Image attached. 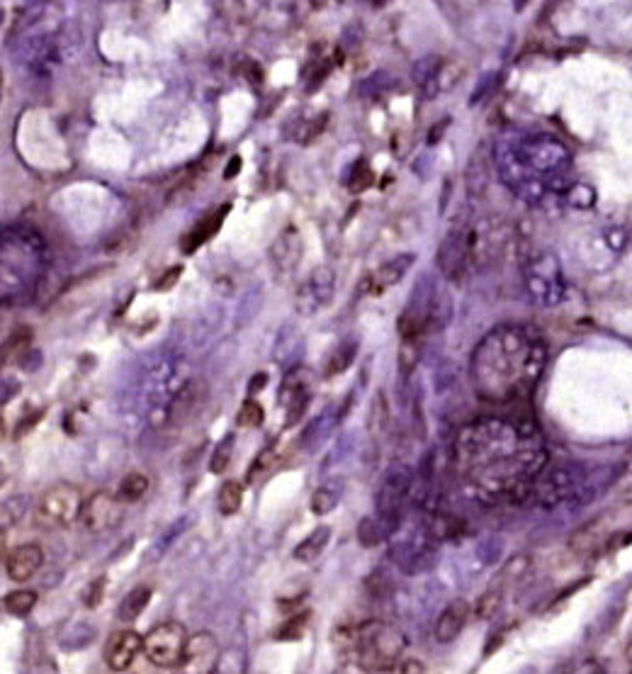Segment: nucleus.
Returning a JSON list of instances; mask_svg holds the SVG:
<instances>
[{"label":"nucleus","instance_id":"nucleus-25","mask_svg":"<svg viewBox=\"0 0 632 674\" xmlns=\"http://www.w3.org/2000/svg\"><path fill=\"white\" fill-rule=\"evenodd\" d=\"M338 504V490L334 487H319L312 497V511L316 516H324L329 511H334V506Z\"/></svg>","mask_w":632,"mask_h":674},{"label":"nucleus","instance_id":"nucleus-19","mask_svg":"<svg viewBox=\"0 0 632 674\" xmlns=\"http://www.w3.org/2000/svg\"><path fill=\"white\" fill-rule=\"evenodd\" d=\"M146 490H149L146 477H144L142 473H129L122 482H119L115 494L124 501V504H132V501L142 499V497L146 494Z\"/></svg>","mask_w":632,"mask_h":674},{"label":"nucleus","instance_id":"nucleus-38","mask_svg":"<svg viewBox=\"0 0 632 674\" xmlns=\"http://www.w3.org/2000/svg\"><path fill=\"white\" fill-rule=\"evenodd\" d=\"M41 417H44V409H39L37 414H29V417H25L22 422H20L18 426H15V429H18V431H15V438H22L25 433L29 431V429H34V424H37Z\"/></svg>","mask_w":632,"mask_h":674},{"label":"nucleus","instance_id":"nucleus-12","mask_svg":"<svg viewBox=\"0 0 632 674\" xmlns=\"http://www.w3.org/2000/svg\"><path fill=\"white\" fill-rule=\"evenodd\" d=\"M331 297H334V276L331 271L321 268V271H314L312 278L299 290V309L302 314H314L319 307L329 304Z\"/></svg>","mask_w":632,"mask_h":674},{"label":"nucleus","instance_id":"nucleus-16","mask_svg":"<svg viewBox=\"0 0 632 674\" xmlns=\"http://www.w3.org/2000/svg\"><path fill=\"white\" fill-rule=\"evenodd\" d=\"M605 523H608L605 516L584 523V526L579 528V531H574V536L569 538V548H572L577 555H591V553H596L600 543L605 541V533H608Z\"/></svg>","mask_w":632,"mask_h":674},{"label":"nucleus","instance_id":"nucleus-23","mask_svg":"<svg viewBox=\"0 0 632 674\" xmlns=\"http://www.w3.org/2000/svg\"><path fill=\"white\" fill-rule=\"evenodd\" d=\"M234 443H236L234 433H226V436L219 440V445L214 448V455H212V460H209V470L214 475H221L226 468H229L231 455H234Z\"/></svg>","mask_w":632,"mask_h":674},{"label":"nucleus","instance_id":"nucleus-34","mask_svg":"<svg viewBox=\"0 0 632 674\" xmlns=\"http://www.w3.org/2000/svg\"><path fill=\"white\" fill-rule=\"evenodd\" d=\"M357 538L365 548H375L382 541V528L372 518H362L360 526H357Z\"/></svg>","mask_w":632,"mask_h":674},{"label":"nucleus","instance_id":"nucleus-9","mask_svg":"<svg viewBox=\"0 0 632 674\" xmlns=\"http://www.w3.org/2000/svg\"><path fill=\"white\" fill-rule=\"evenodd\" d=\"M469 266V229H453L440 241L438 248V268L445 278H462L465 268Z\"/></svg>","mask_w":632,"mask_h":674},{"label":"nucleus","instance_id":"nucleus-28","mask_svg":"<svg viewBox=\"0 0 632 674\" xmlns=\"http://www.w3.org/2000/svg\"><path fill=\"white\" fill-rule=\"evenodd\" d=\"M353 356H355V344H343L336 349L334 358L329 360V368H326V375H338V372H343L345 368L353 363Z\"/></svg>","mask_w":632,"mask_h":674},{"label":"nucleus","instance_id":"nucleus-6","mask_svg":"<svg viewBox=\"0 0 632 674\" xmlns=\"http://www.w3.org/2000/svg\"><path fill=\"white\" fill-rule=\"evenodd\" d=\"M124 516V501L110 492H95L88 501H83L78 521L90 533H102L115 528Z\"/></svg>","mask_w":632,"mask_h":674},{"label":"nucleus","instance_id":"nucleus-7","mask_svg":"<svg viewBox=\"0 0 632 674\" xmlns=\"http://www.w3.org/2000/svg\"><path fill=\"white\" fill-rule=\"evenodd\" d=\"M219 660H221L219 640L212 633H207V631H200V633L188 638V645H185V652L175 670L190 672V674H207V672L219 670V665H217Z\"/></svg>","mask_w":632,"mask_h":674},{"label":"nucleus","instance_id":"nucleus-36","mask_svg":"<svg viewBox=\"0 0 632 674\" xmlns=\"http://www.w3.org/2000/svg\"><path fill=\"white\" fill-rule=\"evenodd\" d=\"M105 587H107V577L102 574V577H97L95 582H90V587H88L85 592V606L88 609H97L102 601V596H105Z\"/></svg>","mask_w":632,"mask_h":674},{"label":"nucleus","instance_id":"nucleus-39","mask_svg":"<svg viewBox=\"0 0 632 674\" xmlns=\"http://www.w3.org/2000/svg\"><path fill=\"white\" fill-rule=\"evenodd\" d=\"M618 490H620V492H632V455H630L628 465L623 468V473H620Z\"/></svg>","mask_w":632,"mask_h":674},{"label":"nucleus","instance_id":"nucleus-37","mask_svg":"<svg viewBox=\"0 0 632 674\" xmlns=\"http://www.w3.org/2000/svg\"><path fill=\"white\" fill-rule=\"evenodd\" d=\"M180 273H183V266H173V268H168V271L163 273L158 280H156V285L153 288L158 290V292H165V290H170L173 288L175 283L180 280Z\"/></svg>","mask_w":632,"mask_h":674},{"label":"nucleus","instance_id":"nucleus-29","mask_svg":"<svg viewBox=\"0 0 632 674\" xmlns=\"http://www.w3.org/2000/svg\"><path fill=\"white\" fill-rule=\"evenodd\" d=\"M443 64L445 61L440 59V56H426V59H421L416 66H413V81H416L418 86H423V83L431 81L433 76L438 74Z\"/></svg>","mask_w":632,"mask_h":674},{"label":"nucleus","instance_id":"nucleus-2","mask_svg":"<svg viewBox=\"0 0 632 674\" xmlns=\"http://www.w3.org/2000/svg\"><path fill=\"white\" fill-rule=\"evenodd\" d=\"M547 360L545 341L528 326H496L476 344L469 375L484 402L509 404L530 395Z\"/></svg>","mask_w":632,"mask_h":674},{"label":"nucleus","instance_id":"nucleus-11","mask_svg":"<svg viewBox=\"0 0 632 674\" xmlns=\"http://www.w3.org/2000/svg\"><path fill=\"white\" fill-rule=\"evenodd\" d=\"M44 562V553L37 543H22L13 548L5 558V572L13 582H27L37 574V569Z\"/></svg>","mask_w":632,"mask_h":674},{"label":"nucleus","instance_id":"nucleus-8","mask_svg":"<svg viewBox=\"0 0 632 674\" xmlns=\"http://www.w3.org/2000/svg\"><path fill=\"white\" fill-rule=\"evenodd\" d=\"M579 477L569 468H547L537 475L533 497L545 506H557L559 501L569 499L577 492Z\"/></svg>","mask_w":632,"mask_h":674},{"label":"nucleus","instance_id":"nucleus-31","mask_svg":"<svg viewBox=\"0 0 632 674\" xmlns=\"http://www.w3.org/2000/svg\"><path fill=\"white\" fill-rule=\"evenodd\" d=\"M27 497H15V499H8L3 504V528L8 531L10 526H15V523L20 521V518L25 516V511H27Z\"/></svg>","mask_w":632,"mask_h":674},{"label":"nucleus","instance_id":"nucleus-27","mask_svg":"<svg viewBox=\"0 0 632 674\" xmlns=\"http://www.w3.org/2000/svg\"><path fill=\"white\" fill-rule=\"evenodd\" d=\"M375 183V175H372L370 166H367L365 159H360L357 163L353 166V173H350L348 178V188L353 190V193H362L365 188H370V185Z\"/></svg>","mask_w":632,"mask_h":674},{"label":"nucleus","instance_id":"nucleus-10","mask_svg":"<svg viewBox=\"0 0 632 674\" xmlns=\"http://www.w3.org/2000/svg\"><path fill=\"white\" fill-rule=\"evenodd\" d=\"M144 650V638L137 631H115L105 642V662L112 672H127Z\"/></svg>","mask_w":632,"mask_h":674},{"label":"nucleus","instance_id":"nucleus-22","mask_svg":"<svg viewBox=\"0 0 632 674\" xmlns=\"http://www.w3.org/2000/svg\"><path fill=\"white\" fill-rule=\"evenodd\" d=\"M465 183H467V190L472 195H481L486 190V183H489V168H486V161L481 159L479 154H474V159L469 161Z\"/></svg>","mask_w":632,"mask_h":674},{"label":"nucleus","instance_id":"nucleus-3","mask_svg":"<svg viewBox=\"0 0 632 674\" xmlns=\"http://www.w3.org/2000/svg\"><path fill=\"white\" fill-rule=\"evenodd\" d=\"M336 647L353 655L365 672H397L406 638L385 621H365L360 626H343L336 633Z\"/></svg>","mask_w":632,"mask_h":674},{"label":"nucleus","instance_id":"nucleus-17","mask_svg":"<svg viewBox=\"0 0 632 674\" xmlns=\"http://www.w3.org/2000/svg\"><path fill=\"white\" fill-rule=\"evenodd\" d=\"M153 596V587L151 584H139V587H134L132 592L124 594V599L119 601V621H124V624H132V621H137L139 616L144 614V609L149 606V601H151Z\"/></svg>","mask_w":632,"mask_h":674},{"label":"nucleus","instance_id":"nucleus-14","mask_svg":"<svg viewBox=\"0 0 632 674\" xmlns=\"http://www.w3.org/2000/svg\"><path fill=\"white\" fill-rule=\"evenodd\" d=\"M469 619V604L465 599L450 601L443 609V614L435 621V640L438 642H453L455 638L462 633L465 624Z\"/></svg>","mask_w":632,"mask_h":674},{"label":"nucleus","instance_id":"nucleus-26","mask_svg":"<svg viewBox=\"0 0 632 674\" xmlns=\"http://www.w3.org/2000/svg\"><path fill=\"white\" fill-rule=\"evenodd\" d=\"M501 599H504V584H494V587H491L489 592H486V594L479 599L476 614H479L481 619H491V616H494L496 611H499Z\"/></svg>","mask_w":632,"mask_h":674},{"label":"nucleus","instance_id":"nucleus-18","mask_svg":"<svg viewBox=\"0 0 632 674\" xmlns=\"http://www.w3.org/2000/svg\"><path fill=\"white\" fill-rule=\"evenodd\" d=\"M331 541V526H316L297 548H294V558L302 562H312L314 558H319L326 551Z\"/></svg>","mask_w":632,"mask_h":674},{"label":"nucleus","instance_id":"nucleus-24","mask_svg":"<svg viewBox=\"0 0 632 674\" xmlns=\"http://www.w3.org/2000/svg\"><path fill=\"white\" fill-rule=\"evenodd\" d=\"M263 419H266V412H263V407L256 402V399H246V402L241 404V409H238V426H248V429H258L263 424Z\"/></svg>","mask_w":632,"mask_h":674},{"label":"nucleus","instance_id":"nucleus-40","mask_svg":"<svg viewBox=\"0 0 632 674\" xmlns=\"http://www.w3.org/2000/svg\"><path fill=\"white\" fill-rule=\"evenodd\" d=\"M266 385H268V375H266V372H256V375L251 377V382H248V390H251V395H256V392H261Z\"/></svg>","mask_w":632,"mask_h":674},{"label":"nucleus","instance_id":"nucleus-44","mask_svg":"<svg viewBox=\"0 0 632 674\" xmlns=\"http://www.w3.org/2000/svg\"><path fill=\"white\" fill-rule=\"evenodd\" d=\"M377 3H385V0H377Z\"/></svg>","mask_w":632,"mask_h":674},{"label":"nucleus","instance_id":"nucleus-43","mask_svg":"<svg viewBox=\"0 0 632 674\" xmlns=\"http://www.w3.org/2000/svg\"><path fill=\"white\" fill-rule=\"evenodd\" d=\"M450 124V119H443V122H438L435 127L428 132V144H435V142H440V134L445 132V127Z\"/></svg>","mask_w":632,"mask_h":674},{"label":"nucleus","instance_id":"nucleus-13","mask_svg":"<svg viewBox=\"0 0 632 674\" xmlns=\"http://www.w3.org/2000/svg\"><path fill=\"white\" fill-rule=\"evenodd\" d=\"M229 212H231V202H229V205H221L219 210L212 212V215L202 217L198 224H195L193 229L188 231V234L180 238V251L188 253V256H190V253L198 251L202 243H207L212 236L217 234V231L221 229V224H224V217L229 215Z\"/></svg>","mask_w":632,"mask_h":674},{"label":"nucleus","instance_id":"nucleus-20","mask_svg":"<svg viewBox=\"0 0 632 674\" xmlns=\"http://www.w3.org/2000/svg\"><path fill=\"white\" fill-rule=\"evenodd\" d=\"M217 504H219V511L224 516L236 514V511L241 509V504H243L241 482H236V480L224 482V485H221V490H219V497H217Z\"/></svg>","mask_w":632,"mask_h":674},{"label":"nucleus","instance_id":"nucleus-15","mask_svg":"<svg viewBox=\"0 0 632 674\" xmlns=\"http://www.w3.org/2000/svg\"><path fill=\"white\" fill-rule=\"evenodd\" d=\"M413 263H416V256H413V253H401V256L387 261L377 273H372V276L365 280V285L372 290V295H382L387 288L397 285L399 280L406 276L408 268H411Z\"/></svg>","mask_w":632,"mask_h":674},{"label":"nucleus","instance_id":"nucleus-33","mask_svg":"<svg viewBox=\"0 0 632 674\" xmlns=\"http://www.w3.org/2000/svg\"><path fill=\"white\" fill-rule=\"evenodd\" d=\"M418 341L421 339H401V353H399V365L404 372H411L418 363Z\"/></svg>","mask_w":632,"mask_h":674},{"label":"nucleus","instance_id":"nucleus-30","mask_svg":"<svg viewBox=\"0 0 632 674\" xmlns=\"http://www.w3.org/2000/svg\"><path fill=\"white\" fill-rule=\"evenodd\" d=\"M307 621H309V611L307 614H299V616H294V619L284 621L282 628H280L275 635L280 638V640H297V638H302L304 631H307Z\"/></svg>","mask_w":632,"mask_h":674},{"label":"nucleus","instance_id":"nucleus-21","mask_svg":"<svg viewBox=\"0 0 632 674\" xmlns=\"http://www.w3.org/2000/svg\"><path fill=\"white\" fill-rule=\"evenodd\" d=\"M34 604H37V594L32 589H15L3 599V606L10 616H27L34 611Z\"/></svg>","mask_w":632,"mask_h":674},{"label":"nucleus","instance_id":"nucleus-41","mask_svg":"<svg viewBox=\"0 0 632 674\" xmlns=\"http://www.w3.org/2000/svg\"><path fill=\"white\" fill-rule=\"evenodd\" d=\"M397 672H426V667L418 660H399Z\"/></svg>","mask_w":632,"mask_h":674},{"label":"nucleus","instance_id":"nucleus-4","mask_svg":"<svg viewBox=\"0 0 632 674\" xmlns=\"http://www.w3.org/2000/svg\"><path fill=\"white\" fill-rule=\"evenodd\" d=\"M81 511H83V499H81L78 487L59 482V485L49 487V490L39 497L37 514L34 516H37L39 526L44 528H66L74 521H78Z\"/></svg>","mask_w":632,"mask_h":674},{"label":"nucleus","instance_id":"nucleus-32","mask_svg":"<svg viewBox=\"0 0 632 674\" xmlns=\"http://www.w3.org/2000/svg\"><path fill=\"white\" fill-rule=\"evenodd\" d=\"M29 344H32V331L27 329V326H22V329H18L13 336H10V341L5 344V353L3 358L8 360L10 353H22V351H29Z\"/></svg>","mask_w":632,"mask_h":674},{"label":"nucleus","instance_id":"nucleus-5","mask_svg":"<svg viewBox=\"0 0 632 674\" xmlns=\"http://www.w3.org/2000/svg\"><path fill=\"white\" fill-rule=\"evenodd\" d=\"M188 645V633L178 621L158 624L144 635V652L156 667H178Z\"/></svg>","mask_w":632,"mask_h":674},{"label":"nucleus","instance_id":"nucleus-1","mask_svg":"<svg viewBox=\"0 0 632 674\" xmlns=\"http://www.w3.org/2000/svg\"><path fill=\"white\" fill-rule=\"evenodd\" d=\"M545 445L533 424L479 419L455 440V465L486 501L521 504L545 470Z\"/></svg>","mask_w":632,"mask_h":674},{"label":"nucleus","instance_id":"nucleus-42","mask_svg":"<svg viewBox=\"0 0 632 674\" xmlns=\"http://www.w3.org/2000/svg\"><path fill=\"white\" fill-rule=\"evenodd\" d=\"M238 173H241V156H231V161L224 168V178L231 180V178H236Z\"/></svg>","mask_w":632,"mask_h":674},{"label":"nucleus","instance_id":"nucleus-35","mask_svg":"<svg viewBox=\"0 0 632 674\" xmlns=\"http://www.w3.org/2000/svg\"><path fill=\"white\" fill-rule=\"evenodd\" d=\"M273 458H275V450H263V453L256 458V463H253V468L248 470L246 480L256 482L263 473H268V470H270V465H273Z\"/></svg>","mask_w":632,"mask_h":674}]
</instances>
